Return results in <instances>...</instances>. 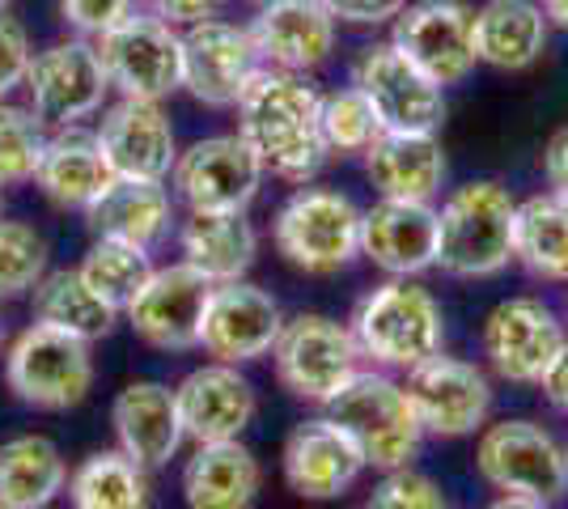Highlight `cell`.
Segmentation results:
<instances>
[{"mask_svg": "<svg viewBox=\"0 0 568 509\" xmlns=\"http://www.w3.org/2000/svg\"><path fill=\"white\" fill-rule=\"evenodd\" d=\"M551 22L539 0H484L475 9V60L497 73H521L539 64Z\"/></svg>", "mask_w": 568, "mask_h": 509, "instance_id": "cell-28", "label": "cell"}, {"mask_svg": "<svg viewBox=\"0 0 568 509\" xmlns=\"http://www.w3.org/2000/svg\"><path fill=\"white\" fill-rule=\"evenodd\" d=\"M263 170L260 153L242 141V132L204 136L195 145L179 149V162L170 170V187L191 213H246L260 195Z\"/></svg>", "mask_w": 568, "mask_h": 509, "instance_id": "cell-9", "label": "cell"}, {"mask_svg": "<svg viewBox=\"0 0 568 509\" xmlns=\"http://www.w3.org/2000/svg\"><path fill=\"white\" fill-rule=\"evenodd\" d=\"M407 399L420 416L425 434L433 437H471L493 416V383L484 369L458 357H428L425 365L407 369Z\"/></svg>", "mask_w": 568, "mask_h": 509, "instance_id": "cell-16", "label": "cell"}, {"mask_svg": "<svg viewBox=\"0 0 568 509\" xmlns=\"http://www.w3.org/2000/svg\"><path fill=\"white\" fill-rule=\"evenodd\" d=\"M390 43L437 85L475 73V9L467 0H412L390 22Z\"/></svg>", "mask_w": 568, "mask_h": 509, "instance_id": "cell-13", "label": "cell"}, {"mask_svg": "<svg viewBox=\"0 0 568 509\" xmlns=\"http://www.w3.org/2000/svg\"><path fill=\"white\" fill-rule=\"evenodd\" d=\"M119 311L111 302H102L85 281H81V272L77 267H64V272H48L39 285H34V323H43V327H55V332H69V336L85 339V344H94V339L111 336V327H115Z\"/></svg>", "mask_w": 568, "mask_h": 509, "instance_id": "cell-33", "label": "cell"}, {"mask_svg": "<svg viewBox=\"0 0 568 509\" xmlns=\"http://www.w3.org/2000/svg\"><path fill=\"white\" fill-rule=\"evenodd\" d=\"M209 297H213V281L200 276L191 264L153 267V276L128 302L123 315L144 344H153L162 353H187V348H200Z\"/></svg>", "mask_w": 568, "mask_h": 509, "instance_id": "cell-17", "label": "cell"}, {"mask_svg": "<svg viewBox=\"0 0 568 509\" xmlns=\"http://www.w3.org/2000/svg\"><path fill=\"white\" fill-rule=\"evenodd\" d=\"M48 276V238L26 221L0 217V302L34 293Z\"/></svg>", "mask_w": 568, "mask_h": 509, "instance_id": "cell-38", "label": "cell"}, {"mask_svg": "<svg viewBox=\"0 0 568 509\" xmlns=\"http://www.w3.org/2000/svg\"><path fill=\"white\" fill-rule=\"evenodd\" d=\"M318 102L323 94L310 85V77L267 69L251 77V85L237 98V132L260 153L267 174L284 183H310L323 162L332 157L323 128H318Z\"/></svg>", "mask_w": 568, "mask_h": 509, "instance_id": "cell-1", "label": "cell"}, {"mask_svg": "<svg viewBox=\"0 0 568 509\" xmlns=\"http://www.w3.org/2000/svg\"><path fill=\"white\" fill-rule=\"evenodd\" d=\"M246 30L267 69L310 77L332 60L339 22L323 0H260Z\"/></svg>", "mask_w": 568, "mask_h": 509, "instance_id": "cell-20", "label": "cell"}, {"mask_svg": "<svg viewBox=\"0 0 568 509\" xmlns=\"http://www.w3.org/2000/svg\"><path fill=\"white\" fill-rule=\"evenodd\" d=\"M353 339L361 357L378 369H416L446 353V315L416 276H390L361 297L353 315Z\"/></svg>", "mask_w": 568, "mask_h": 509, "instance_id": "cell-2", "label": "cell"}, {"mask_svg": "<svg viewBox=\"0 0 568 509\" xmlns=\"http://www.w3.org/2000/svg\"><path fill=\"white\" fill-rule=\"evenodd\" d=\"M81 281L102 297L111 302L115 311H128V302L144 289V281L153 276V259L149 251L132 243H115V238H94V246L85 251L81 259Z\"/></svg>", "mask_w": 568, "mask_h": 509, "instance_id": "cell-35", "label": "cell"}, {"mask_svg": "<svg viewBox=\"0 0 568 509\" xmlns=\"http://www.w3.org/2000/svg\"><path fill=\"white\" fill-rule=\"evenodd\" d=\"M225 0H141L144 13H153L158 22L174 26V30H187V26L216 18Z\"/></svg>", "mask_w": 568, "mask_h": 509, "instance_id": "cell-43", "label": "cell"}, {"mask_svg": "<svg viewBox=\"0 0 568 509\" xmlns=\"http://www.w3.org/2000/svg\"><path fill=\"white\" fill-rule=\"evenodd\" d=\"M284 332L281 302L251 281H225L213 285L204 327H200V348L225 365L260 362L276 348Z\"/></svg>", "mask_w": 568, "mask_h": 509, "instance_id": "cell-18", "label": "cell"}, {"mask_svg": "<svg viewBox=\"0 0 568 509\" xmlns=\"http://www.w3.org/2000/svg\"><path fill=\"white\" fill-rule=\"evenodd\" d=\"M48 123L39 120L30 106L0 102V187L34 183V170L48 149Z\"/></svg>", "mask_w": 568, "mask_h": 509, "instance_id": "cell-37", "label": "cell"}, {"mask_svg": "<svg viewBox=\"0 0 568 509\" xmlns=\"http://www.w3.org/2000/svg\"><path fill=\"white\" fill-rule=\"evenodd\" d=\"M94 48L119 98L162 102L183 90V30L158 22L144 9L94 39Z\"/></svg>", "mask_w": 568, "mask_h": 509, "instance_id": "cell-7", "label": "cell"}, {"mask_svg": "<svg viewBox=\"0 0 568 509\" xmlns=\"http://www.w3.org/2000/svg\"><path fill=\"white\" fill-rule=\"evenodd\" d=\"M174 399H179V416H183V434L195 446L234 441L260 413L255 383L237 365L225 362L191 369L187 378L174 387Z\"/></svg>", "mask_w": 568, "mask_h": 509, "instance_id": "cell-21", "label": "cell"}, {"mask_svg": "<svg viewBox=\"0 0 568 509\" xmlns=\"http://www.w3.org/2000/svg\"><path fill=\"white\" fill-rule=\"evenodd\" d=\"M539 4H544L547 22L556 26V30H568V0H539Z\"/></svg>", "mask_w": 568, "mask_h": 509, "instance_id": "cell-47", "label": "cell"}, {"mask_svg": "<svg viewBox=\"0 0 568 509\" xmlns=\"http://www.w3.org/2000/svg\"><path fill=\"white\" fill-rule=\"evenodd\" d=\"M361 471H365V455L332 416L297 425L284 441V480L306 501L344 497L361 480Z\"/></svg>", "mask_w": 568, "mask_h": 509, "instance_id": "cell-23", "label": "cell"}, {"mask_svg": "<svg viewBox=\"0 0 568 509\" xmlns=\"http://www.w3.org/2000/svg\"><path fill=\"white\" fill-rule=\"evenodd\" d=\"M361 255L386 276H425L437 267V208L416 200H378L361 213Z\"/></svg>", "mask_w": 568, "mask_h": 509, "instance_id": "cell-22", "label": "cell"}, {"mask_svg": "<svg viewBox=\"0 0 568 509\" xmlns=\"http://www.w3.org/2000/svg\"><path fill=\"white\" fill-rule=\"evenodd\" d=\"M361 157L378 200L433 204V195L446 183V149L437 132H378Z\"/></svg>", "mask_w": 568, "mask_h": 509, "instance_id": "cell-25", "label": "cell"}, {"mask_svg": "<svg viewBox=\"0 0 568 509\" xmlns=\"http://www.w3.org/2000/svg\"><path fill=\"white\" fill-rule=\"evenodd\" d=\"M72 509H149V476L123 450H98L69 476Z\"/></svg>", "mask_w": 568, "mask_h": 509, "instance_id": "cell-34", "label": "cell"}, {"mask_svg": "<svg viewBox=\"0 0 568 509\" xmlns=\"http://www.w3.org/2000/svg\"><path fill=\"white\" fill-rule=\"evenodd\" d=\"M111 425H115L119 450L132 462H141L144 471L166 467L187 437L174 387L166 383H132L119 390L111 404Z\"/></svg>", "mask_w": 568, "mask_h": 509, "instance_id": "cell-24", "label": "cell"}, {"mask_svg": "<svg viewBox=\"0 0 568 509\" xmlns=\"http://www.w3.org/2000/svg\"><path fill=\"white\" fill-rule=\"evenodd\" d=\"M365 509H450L442 488L412 467H395L382 476V485L369 492Z\"/></svg>", "mask_w": 568, "mask_h": 509, "instance_id": "cell-39", "label": "cell"}, {"mask_svg": "<svg viewBox=\"0 0 568 509\" xmlns=\"http://www.w3.org/2000/svg\"><path fill=\"white\" fill-rule=\"evenodd\" d=\"M323 408L356 441L365 467L395 471V467H412V459L420 455L425 425L407 399V387L395 383L386 369H356L348 387L335 390Z\"/></svg>", "mask_w": 568, "mask_h": 509, "instance_id": "cell-4", "label": "cell"}, {"mask_svg": "<svg viewBox=\"0 0 568 509\" xmlns=\"http://www.w3.org/2000/svg\"><path fill=\"white\" fill-rule=\"evenodd\" d=\"M22 90L30 94V111L48 123V132H55V128H77L81 120L98 115L106 106L111 81L98 60L94 39L69 34L34 51Z\"/></svg>", "mask_w": 568, "mask_h": 509, "instance_id": "cell-8", "label": "cell"}, {"mask_svg": "<svg viewBox=\"0 0 568 509\" xmlns=\"http://www.w3.org/2000/svg\"><path fill=\"white\" fill-rule=\"evenodd\" d=\"M260 69V48L246 26L225 22L216 13L183 30V90L195 102L213 111H230Z\"/></svg>", "mask_w": 568, "mask_h": 509, "instance_id": "cell-14", "label": "cell"}, {"mask_svg": "<svg viewBox=\"0 0 568 509\" xmlns=\"http://www.w3.org/2000/svg\"><path fill=\"white\" fill-rule=\"evenodd\" d=\"M361 213L353 195L302 183L272 221L276 251L306 276H332L361 255Z\"/></svg>", "mask_w": 568, "mask_h": 509, "instance_id": "cell-5", "label": "cell"}, {"mask_svg": "<svg viewBox=\"0 0 568 509\" xmlns=\"http://www.w3.org/2000/svg\"><path fill=\"white\" fill-rule=\"evenodd\" d=\"M30 60H34V48H30L26 26L9 13H0V102H9L26 85Z\"/></svg>", "mask_w": 568, "mask_h": 509, "instance_id": "cell-41", "label": "cell"}, {"mask_svg": "<svg viewBox=\"0 0 568 509\" xmlns=\"http://www.w3.org/2000/svg\"><path fill=\"white\" fill-rule=\"evenodd\" d=\"M565 344V323L539 297H505L484 318V357L505 383L539 387Z\"/></svg>", "mask_w": 568, "mask_h": 509, "instance_id": "cell-15", "label": "cell"}, {"mask_svg": "<svg viewBox=\"0 0 568 509\" xmlns=\"http://www.w3.org/2000/svg\"><path fill=\"white\" fill-rule=\"evenodd\" d=\"M9 4H13V0H0V13H9Z\"/></svg>", "mask_w": 568, "mask_h": 509, "instance_id": "cell-48", "label": "cell"}, {"mask_svg": "<svg viewBox=\"0 0 568 509\" xmlns=\"http://www.w3.org/2000/svg\"><path fill=\"white\" fill-rule=\"evenodd\" d=\"M488 509H547V501H539V497H521V492H505V497L493 501Z\"/></svg>", "mask_w": 568, "mask_h": 509, "instance_id": "cell-46", "label": "cell"}, {"mask_svg": "<svg viewBox=\"0 0 568 509\" xmlns=\"http://www.w3.org/2000/svg\"><path fill=\"white\" fill-rule=\"evenodd\" d=\"M94 132L115 179L170 183V170L179 162V136H174V123L162 111V102L115 98L111 106H102Z\"/></svg>", "mask_w": 568, "mask_h": 509, "instance_id": "cell-19", "label": "cell"}, {"mask_svg": "<svg viewBox=\"0 0 568 509\" xmlns=\"http://www.w3.org/2000/svg\"><path fill=\"white\" fill-rule=\"evenodd\" d=\"M4 383L39 413H69L94 387V353L85 339L34 323L9 344Z\"/></svg>", "mask_w": 568, "mask_h": 509, "instance_id": "cell-6", "label": "cell"}, {"mask_svg": "<svg viewBox=\"0 0 568 509\" xmlns=\"http://www.w3.org/2000/svg\"><path fill=\"white\" fill-rule=\"evenodd\" d=\"M85 221L94 230V238H115L132 243L141 251H158L174 234V195L166 183H149V179H115L106 192L85 208Z\"/></svg>", "mask_w": 568, "mask_h": 509, "instance_id": "cell-26", "label": "cell"}, {"mask_svg": "<svg viewBox=\"0 0 568 509\" xmlns=\"http://www.w3.org/2000/svg\"><path fill=\"white\" fill-rule=\"evenodd\" d=\"M69 488V462L43 434L9 437L0 446V506L48 509Z\"/></svg>", "mask_w": 568, "mask_h": 509, "instance_id": "cell-31", "label": "cell"}, {"mask_svg": "<svg viewBox=\"0 0 568 509\" xmlns=\"http://www.w3.org/2000/svg\"><path fill=\"white\" fill-rule=\"evenodd\" d=\"M353 85L374 106L382 132H442L446 123V85L420 73L390 39L356 55Z\"/></svg>", "mask_w": 568, "mask_h": 509, "instance_id": "cell-11", "label": "cell"}, {"mask_svg": "<svg viewBox=\"0 0 568 509\" xmlns=\"http://www.w3.org/2000/svg\"><path fill=\"white\" fill-rule=\"evenodd\" d=\"M565 455H568V446H565Z\"/></svg>", "mask_w": 568, "mask_h": 509, "instance_id": "cell-50", "label": "cell"}, {"mask_svg": "<svg viewBox=\"0 0 568 509\" xmlns=\"http://www.w3.org/2000/svg\"><path fill=\"white\" fill-rule=\"evenodd\" d=\"M141 0H60V22L81 39H102L106 30L128 22Z\"/></svg>", "mask_w": 568, "mask_h": 509, "instance_id": "cell-40", "label": "cell"}, {"mask_svg": "<svg viewBox=\"0 0 568 509\" xmlns=\"http://www.w3.org/2000/svg\"><path fill=\"white\" fill-rule=\"evenodd\" d=\"M115 183V170L98 145V132L55 128L43 149V162L34 170V187L48 195L55 208H90L98 195Z\"/></svg>", "mask_w": 568, "mask_h": 509, "instance_id": "cell-27", "label": "cell"}, {"mask_svg": "<svg viewBox=\"0 0 568 509\" xmlns=\"http://www.w3.org/2000/svg\"><path fill=\"white\" fill-rule=\"evenodd\" d=\"M0 344H4V323H0Z\"/></svg>", "mask_w": 568, "mask_h": 509, "instance_id": "cell-49", "label": "cell"}, {"mask_svg": "<svg viewBox=\"0 0 568 509\" xmlns=\"http://www.w3.org/2000/svg\"><path fill=\"white\" fill-rule=\"evenodd\" d=\"M518 200L493 179L463 183L437 208V267L458 281H488L514 264Z\"/></svg>", "mask_w": 568, "mask_h": 509, "instance_id": "cell-3", "label": "cell"}, {"mask_svg": "<svg viewBox=\"0 0 568 509\" xmlns=\"http://www.w3.org/2000/svg\"><path fill=\"white\" fill-rule=\"evenodd\" d=\"M539 387H544L547 399L568 416V344L556 353V362L547 365V374L539 378Z\"/></svg>", "mask_w": 568, "mask_h": 509, "instance_id": "cell-45", "label": "cell"}, {"mask_svg": "<svg viewBox=\"0 0 568 509\" xmlns=\"http://www.w3.org/2000/svg\"><path fill=\"white\" fill-rule=\"evenodd\" d=\"M272 362H276V378L288 395H297L306 404H327L335 390L348 387L356 362H361V348L353 339V327L327 315H297L284 318Z\"/></svg>", "mask_w": 568, "mask_h": 509, "instance_id": "cell-10", "label": "cell"}, {"mask_svg": "<svg viewBox=\"0 0 568 509\" xmlns=\"http://www.w3.org/2000/svg\"><path fill=\"white\" fill-rule=\"evenodd\" d=\"M544 179H547V192L560 195L568 204V128L551 132V141L544 149Z\"/></svg>", "mask_w": 568, "mask_h": 509, "instance_id": "cell-44", "label": "cell"}, {"mask_svg": "<svg viewBox=\"0 0 568 509\" xmlns=\"http://www.w3.org/2000/svg\"><path fill=\"white\" fill-rule=\"evenodd\" d=\"M514 259L530 276L568 285V204L560 195H530L518 200L514 213Z\"/></svg>", "mask_w": 568, "mask_h": 509, "instance_id": "cell-32", "label": "cell"}, {"mask_svg": "<svg viewBox=\"0 0 568 509\" xmlns=\"http://www.w3.org/2000/svg\"><path fill=\"white\" fill-rule=\"evenodd\" d=\"M0 509H4V506H0Z\"/></svg>", "mask_w": 568, "mask_h": 509, "instance_id": "cell-51", "label": "cell"}, {"mask_svg": "<svg viewBox=\"0 0 568 509\" xmlns=\"http://www.w3.org/2000/svg\"><path fill=\"white\" fill-rule=\"evenodd\" d=\"M318 128H323V141H327V153H339V157H361L365 149L374 145V136L382 132L374 106L365 102V94L356 85H344V90H332L318 102Z\"/></svg>", "mask_w": 568, "mask_h": 509, "instance_id": "cell-36", "label": "cell"}, {"mask_svg": "<svg viewBox=\"0 0 568 509\" xmlns=\"http://www.w3.org/2000/svg\"><path fill=\"white\" fill-rule=\"evenodd\" d=\"M183 264H191L213 285L246 281V272L260 255V234L246 213H191L179 225Z\"/></svg>", "mask_w": 568, "mask_h": 509, "instance_id": "cell-29", "label": "cell"}, {"mask_svg": "<svg viewBox=\"0 0 568 509\" xmlns=\"http://www.w3.org/2000/svg\"><path fill=\"white\" fill-rule=\"evenodd\" d=\"M479 476L500 492H521L539 501H560L568 492V455L556 437L530 420H497L475 446Z\"/></svg>", "mask_w": 568, "mask_h": 509, "instance_id": "cell-12", "label": "cell"}, {"mask_svg": "<svg viewBox=\"0 0 568 509\" xmlns=\"http://www.w3.org/2000/svg\"><path fill=\"white\" fill-rule=\"evenodd\" d=\"M335 22L344 26H390L407 0H323Z\"/></svg>", "mask_w": 568, "mask_h": 509, "instance_id": "cell-42", "label": "cell"}, {"mask_svg": "<svg viewBox=\"0 0 568 509\" xmlns=\"http://www.w3.org/2000/svg\"><path fill=\"white\" fill-rule=\"evenodd\" d=\"M263 488L260 459L242 441H209L183 471L187 509H251Z\"/></svg>", "mask_w": 568, "mask_h": 509, "instance_id": "cell-30", "label": "cell"}]
</instances>
